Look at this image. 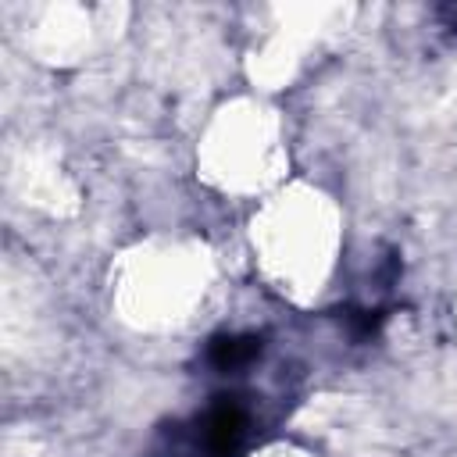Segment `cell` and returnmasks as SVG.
<instances>
[{"mask_svg": "<svg viewBox=\"0 0 457 457\" xmlns=\"http://www.w3.org/2000/svg\"><path fill=\"white\" fill-rule=\"evenodd\" d=\"M346 314V325H350V336L353 339H371V336H378V328H382V321H386V311H343Z\"/></svg>", "mask_w": 457, "mask_h": 457, "instance_id": "3", "label": "cell"}, {"mask_svg": "<svg viewBox=\"0 0 457 457\" xmlns=\"http://www.w3.org/2000/svg\"><path fill=\"white\" fill-rule=\"evenodd\" d=\"M250 414L239 396H214L193 421L189 453L193 457H239L246 446Z\"/></svg>", "mask_w": 457, "mask_h": 457, "instance_id": "1", "label": "cell"}, {"mask_svg": "<svg viewBox=\"0 0 457 457\" xmlns=\"http://www.w3.org/2000/svg\"><path fill=\"white\" fill-rule=\"evenodd\" d=\"M439 14L446 18V25H450V29H457V7H443Z\"/></svg>", "mask_w": 457, "mask_h": 457, "instance_id": "4", "label": "cell"}, {"mask_svg": "<svg viewBox=\"0 0 457 457\" xmlns=\"http://www.w3.org/2000/svg\"><path fill=\"white\" fill-rule=\"evenodd\" d=\"M261 350H264V343L253 332H221L207 343V364L214 371H239L250 361H257Z\"/></svg>", "mask_w": 457, "mask_h": 457, "instance_id": "2", "label": "cell"}]
</instances>
